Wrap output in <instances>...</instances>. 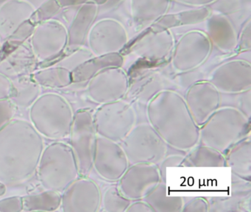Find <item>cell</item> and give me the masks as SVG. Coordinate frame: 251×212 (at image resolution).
<instances>
[{
    "label": "cell",
    "instance_id": "cell-2",
    "mask_svg": "<svg viewBox=\"0 0 251 212\" xmlns=\"http://www.w3.org/2000/svg\"><path fill=\"white\" fill-rule=\"evenodd\" d=\"M75 113L60 94H41L29 110L30 122L43 137L60 141L70 136Z\"/></svg>",
    "mask_w": 251,
    "mask_h": 212
},
{
    "label": "cell",
    "instance_id": "cell-7",
    "mask_svg": "<svg viewBox=\"0 0 251 212\" xmlns=\"http://www.w3.org/2000/svg\"><path fill=\"white\" fill-rule=\"evenodd\" d=\"M25 212H54L61 208V193L45 190L38 194L23 197Z\"/></svg>",
    "mask_w": 251,
    "mask_h": 212
},
{
    "label": "cell",
    "instance_id": "cell-4",
    "mask_svg": "<svg viewBox=\"0 0 251 212\" xmlns=\"http://www.w3.org/2000/svg\"><path fill=\"white\" fill-rule=\"evenodd\" d=\"M80 174L89 172L95 153V128L92 115L82 110L75 113L70 136Z\"/></svg>",
    "mask_w": 251,
    "mask_h": 212
},
{
    "label": "cell",
    "instance_id": "cell-6",
    "mask_svg": "<svg viewBox=\"0 0 251 212\" xmlns=\"http://www.w3.org/2000/svg\"><path fill=\"white\" fill-rule=\"evenodd\" d=\"M12 83L9 100L16 107H30L41 95L40 85L33 78H21Z\"/></svg>",
    "mask_w": 251,
    "mask_h": 212
},
{
    "label": "cell",
    "instance_id": "cell-10",
    "mask_svg": "<svg viewBox=\"0 0 251 212\" xmlns=\"http://www.w3.org/2000/svg\"><path fill=\"white\" fill-rule=\"evenodd\" d=\"M23 212V197H5L0 200V212Z\"/></svg>",
    "mask_w": 251,
    "mask_h": 212
},
{
    "label": "cell",
    "instance_id": "cell-11",
    "mask_svg": "<svg viewBox=\"0 0 251 212\" xmlns=\"http://www.w3.org/2000/svg\"><path fill=\"white\" fill-rule=\"evenodd\" d=\"M13 83L5 75L0 74V100H9Z\"/></svg>",
    "mask_w": 251,
    "mask_h": 212
},
{
    "label": "cell",
    "instance_id": "cell-8",
    "mask_svg": "<svg viewBox=\"0 0 251 212\" xmlns=\"http://www.w3.org/2000/svg\"><path fill=\"white\" fill-rule=\"evenodd\" d=\"M40 86L50 88H62L73 82V77L66 68H55L38 72L33 77Z\"/></svg>",
    "mask_w": 251,
    "mask_h": 212
},
{
    "label": "cell",
    "instance_id": "cell-12",
    "mask_svg": "<svg viewBox=\"0 0 251 212\" xmlns=\"http://www.w3.org/2000/svg\"><path fill=\"white\" fill-rule=\"evenodd\" d=\"M7 186L5 184L0 182V197L3 195L5 192H6Z\"/></svg>",
    "mask_w": 251,
    "mask_h": 212
},
{
    "label": "cell",
    "instance_id": "cell-5",
    "mask_svg": "<svg viewBox=\"0 0 251 212\" xmlns=\"http://www.w3.org/2000/svg\"><path fill=\"white\" fill-rule=\"evenodd\" d=\"M99 192L92 181L77 178L61 193V208L64 212H95Z\"/></svg>",
    "mask_w": 251,
    "mask_h": 212
},
{
    "label": "cell",
    "instance_id": "cell-9",
    "mask_svg": "<svg viewBox=\"0 0 251 212\" xmlns=\"http://www.w3.org/2000/svg\"><path fill=\"white\" fill-rule=\"evenodd\" d=\"M16 106L10 100H0V130L14 119Z\"/></svg>",
    "mask_w": 251,
    "mask_h": 212
},
{
    "label": "cell",
    "instance_id": "cell-1",
    "mask_svg": "<svg viewBox=\"0 0 251 212\" xmlns=\"http://www.w3.org/2000/svg\"><path fill=\"white\" fill-rule=\"evenodd\" d=\"M44 148L43 136L30 121L13 119L0 130V182L8 187L31 179Z\"/></svg>",
    "mask_w": 251,
    "mask_h": 212
},
{
    "label": "cell",
    "instance_id": "cell-3",
    "mask_svg": "<svg viewBox=\"0 0 251 212\" xmlns=\"http://www.w3.org/2000/svg\"><path fill=\"white\" fill-rule=\"evenodd\" d=\"M36 174L44 189L62 193L80 175L71 146L55 141L45 147Z\"/></svg>",
    "mask_w": 251,
    "mask_h": 212
}]
</instances>
